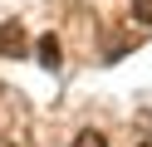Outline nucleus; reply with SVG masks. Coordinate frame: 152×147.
Returning a JSON list of instances; mask_svg holds the SVG:
<instances>
[{
	"instance_id": "f257e3e1",
	"label": "nucleus",
	"mask_w": 152,
	"mask_h": 147,
	"mask_svg": "<svg viewBox=\"0 0 152 147\" xmlns=\"http://www.w3.org/2000/svg\"><path fill=\"white\" fill-rule=\"evenodd\" d=\"M15 54H25V29L15 20H5L0 25V59H15Z\"/></svg>"
},
{
	"instance_id": "7ed1b4c3",
	"label": "nucleus",
	"mask_w": 152,
	"mask_h": 147,
	"mask_svg": "<svg viewBox=\"0 0 152 147\" xmlns=\"http://www.w3.org/2000/svg\"><path fill=\"white\" fill-rule=\"evenodd\" d=\"M132 20L137 25H152V0H132Z\"/></svg>"
},
{
	"instance_id": "20e7f679",
	"label": "nucleus",
	"mask_w": 152,
	"mask_h": 147,
	"mask_svg": "<svg viewBox=\"0 0 152 147\" xmlns=\"http://www.w3.org/2000/svg\"><path fill=\"white\" fill-rule=\"evenodd\" d=\"M74 147H108V142H103V132H79Z\"/></svg>"
},
{
	"instance_id": "f03ea898",
	"label": "nucleus",
	"mask_w": 152,
	"mask_h": 147,
	"mask_svg": "<svg viewBox=\"0 0 152 147\" xmlns=\"http://www.w3.org/2000/svg\"><path fill=\"white\" fill-rule=\"evenodd\" d=\"M34 49H39V64L44 69H59V39H54V34H44Z\"/></svg>"
}]
</instances>
